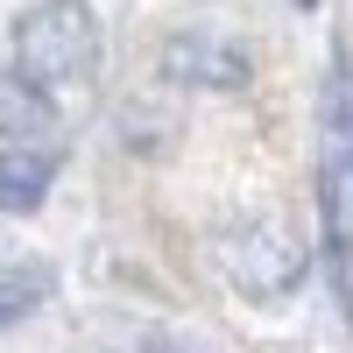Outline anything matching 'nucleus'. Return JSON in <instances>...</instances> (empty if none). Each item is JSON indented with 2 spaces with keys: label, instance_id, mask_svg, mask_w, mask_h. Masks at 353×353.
Wrapping results in <instances>:
<instances>
[{
  "label": "nucleus",
  "instance_id": "obj_1",
  "mask_svg": "<svg viewBox=\"0 0 353 353\" xmlns=\"http://www.w3.org/2000/svg\"><path fill=\"white\" fill-rule=\"evenodd\" d=\"M99 14L85 8V0H36L21 21H14V71L36 78L43 92L57 85H85L99 71Z\"/></svg>",
  "mask_w": 353,
  "mask_h": 353
},
{
  "label": "nucleus",
  "instance_id": "obj_2",
  "mask_svg": "<svg viewBox=\"0 0 353 353\" xmlns=\"http://www.w3.org/2000/svg\"><path fill=\"white\" fill-rule=\"evenodd\" d=\"M163 64H170V78H184V85H219V92L248 85V50L219 43V36H176Z\"/></svg>",
  "mask_w": 353,
  "mask_h": 353
},
{
  "label": "nucleus",
  "instance_id": "obj_3",
  "mask_svg": "<svg viewBox=\"0 0 353 353\" xmlns=\"http://www.w3.org/2000/svg\"><path fill=\"white\" fill-rule=\"evenodd\" d=\"M233 269H241L248 290H290L304 269V254L283 241V233H248L241 248H233Z\"/></svg>",
  "mask_w": 353,
  "mask_h": 353
},
{
  "label": "nucleus",
  "instance_id": "obj_4",
  "mask_svg": "<svg viewBox=\"0 0 353 353\" xmlns=\"http://www.w3.org/2000/svg\"><path fill=\"white\" fill-rule=\"evenodd\" d=\"M57 184V163L36 149H0V212H36Z\"/></svg>",
  "mask_w": 353,
  "mask_h": 353
},
{
  "label": "nucleus",
  "instance_id": "obj_5",
  "mask_svg": "<svg viewBox=\"0 0 353 353\" xmlns=\"http://www.w3.org/2000/svg\"><path fill=\"white\" fill-rule=\"evenodd\" d=\"M57 121V113H50V99H43V85L36 78H0V134H43Z\"/></svg>",
  "mask_w": 353,
  "mask_h": 353
},
{
  "label": "nucleus",
  "instance_id": "obj_6",
  "mask_svg": "<svg viewBox=\"0 0 353 353\" xmlns=\"http://www.w3.org/2000/svg\"><path fill=\"white\" fill-rule=\"evenodd\" d=\"M43 297H50V283L36 269H8V261H0V325H21Z\"/></svg>",
  "mask_w": 353,
  "mask_h": 353
},
{
  "label": "nucleus",
  "instance_id": "obj_7",
  "mask_svg": "<svg viewBox=\"0 0 353 353\" xmlns=\"http://www.w3.org/2000/svg\"><path fill=\"white\" fill-rule=\"evenodd\" d=\"M325 276H332V297H339V311L353 318V233H325Z\"/></svg>",
  "mask_w": 353,
  "mask_h": 353
},
{
  "label": "nucleus",
  "instance_id": "obj_8",
  "mask_svg": "<svg viewBox=\"0 0 353 353\" xmlns=\"http://www.w3.org/2000/svg\"><path fill=\"white\" fill-rule=\"evenodd\" d=\"M346 170H353V128H346Z\"/></svg>",
  "mask_w": 353,
  "mask_h": 353
}]
</instances>
